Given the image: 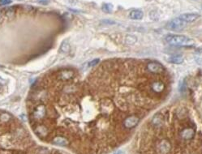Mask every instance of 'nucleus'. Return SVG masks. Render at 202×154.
Wrapping results in <instances>:
<instances>
[{"mask_svg":"<svg viewBox=\"0 0 202 154\" xmlns=\"http://www.w3.org/2000/svg\"><path fill=\"white\" fill-rule=\"evenodd\" d=\"M60 52L62 53H68L70 51V44L68 40H66L62 43L60 46Z\"/></svg>","mask_w":202,"mask_h":154,"instance_id":"4468645a","label":"nucleus"},{"mask_svg":"<svg viewBox=\"0 0 202 154\" xmlns=\"http://www.w3.org/2000/svg\"><path fill=\"white\" fill-rule=\"evenodd\" d=\"M147 69L152 73L159 74L164 72V67L161 64L158 62H150L147 64Z\"/></svg>","mask_w":202,"mask_h":154,"instance_id":"20e7f679","label":"nucleus"},{"mask_svg":"<svg viewBox=\"0 0 202 154\" xmlns=\"http://www.w3.org/2000/svg\"><path fill=\"white\" fill-rule=\"evenodd\" d=\"M185 26L186 23L184 21H183L179 17V18H175V19L170 20L167 25V28L170 29V30L173 31H179L181 29H183Z\"/></svg>","mask_w":202,"mask_h":154,"instance_id":"f03ea898","label":"nucleus"},{"mask_svg":"<svg viewBox=\"0 0 202 154\" xmlns=\"http://www.w3.org/2000/svg\"><path fill=\"white\" fill-rule=\"evenodd\" d=\"M53 143L55 144H57V145L59 146H66L68 144V141H67V140L64 139L63 137L59 136V137H56L54 139Z\"/></svg>","mask_w":202,"mask_h":154,"instance_id":"f8f14e48","label":"nucleus"},{"mask_svg":"<svg viewBox=\"0 0 202 154\" xmlns=\"http://www.w3.org/2000/svg\"><path fill=\"white\" fill-rule=\"evenodd\" d=\"M11 2L12 0H0V5H8Z\"/></svg>","mask_w":202,"mask_h":154,"instance_id":"f3484780","label":"nucleus"},{"mask_svg":"<svg viewBox=\"0 0 202 154\" xmlns=\"http://www.w3.org/2000/svg\"><path fill=\"white\" fill-rule=\"evenodd\" d=\"M47 106L44 104H38L33 109L32 117L34 119H41L47 114Z\"/></svg>","mask_w":202,"mask_h":154,"instance_id":"7ed1b4c3","label":"nucleus"},{"mask_svg":"<svg viewBox=\"0 0 202 154\" xmlns=\"http://www.w3.org/2000/svg\"><path fill=\"white\" fill-rule=\"evenodd\" d=\"M143 16H144V13L140 9H134L129 13V18L134 20H140L143 18Z\"/></svg>","mask_w":202,"mask_h":154,"instance_id":"0eeeda50","label":"nucleus"},{"mask_svg":"<svg viewBox=\"0 0 202 154\" xmlns=\"http://www.w3.org/2000/svg\"><path fill=\"white\" fill-rule=\"evenodd\" d=\"M148 1H151V0H148Z\"/></svg>","mask_w":202,"mask_h":154,"instance_id":"4be33fe9","label":"nucleus"},{"mask_svg":"<svg viewBox=\"0 0 202 154\" xmlns=\"http://www.w3.org/2000/svg\"><path fill=\"white\" fill-rule=\"evenodd\" d=\"M99 62H100V59L99 58H95V59H93V60L90 61L89 63V65L88 66L91 67H94L96 65H98L99 64Z\"/></svg>","mask_w":202,"mask_h":154,"instance_id":"dca6fc26","label":"nucleus"},{"mask_svg":"<svg viewBox=\"0 0 202 154\" xmlns=\"http://www.w3.org/2000/svg\"><path fill=\"white\" fill-rule=\"evenodd\" d=\"M199 17L200 15L198 13H184L181 15L179 18L187 24V23L195 22Z\"/></svg>","mask_w":202,"mask_h":154,"instance_id":"423d86ee","label":"nucleus"},{"mask_svg":"<svg viewBox=\"0 0 202 154\" xmlns=\"http://www.w3.org/2000/svg\"><path fill=\"white\" fill-rule=\"evenodd\" d=\"M5 84V80H3L2 78H0V86H3Z\"/></svg>","mask_w":202,"mask_h":154,"instance_id":"aec40b11","label":"nucleus"},{"mask_svg":"<svg viewBox=\"0 0 202 154\" xmlns=\"http://www.w3.org/2000/svg\"><path fill=\"white\" fill-rule=\"evenodd\" d=\"M195 135V131L192 128L188 127L181 132V136L184 140H191Z\"/></svg>","mask_w":202,"mask_h":154,"instance_id":"6e6552de","label":"nucleus"},{"mask_svg":"<svg viewBox=\"0 0 202 154\" xmlns=\"http://www.w3.org/2000/svg\"><path fill=\"white\" fill-rule=\"evenodd\" d=\"M38 2L42 5H47L50 3V0H38Z\"/></svg>","mask_w":202,"mask_h":154,"instance_id":"a211bd4d","label":"nucleus"},{"mask_svg":"<svg viewBox=\"0 0 202 154\" xmlns=\"http://www.w3.org/2000/svg\"><path fill=\"white\" fill-rule=\"evenodd\" d=\"M102 10L107 13H110L113 10V5L110 3H104L102 5Z\"/></svg>","mask_w":202,"mask_h":154,"instance_id":"2eb2a0df","label":"nucleus"},{"mask_svg":"<svg viewBox=\"0 0 202 154\" xmlns=\"http://www.w3.org/2000/svg\"><path fill=\"white\" fill-rule=\"evenodd\" d=\"M196 53H197V54H202V46H201L197 47V49H196Z\"/></svg>","mask_w":202,"mask_h":154,"instance_id":"6ab92c4d","label":"nucleus"},{"mask_svg":"<svg viewBox=\"0 0 202 154\" xmlns=\"http://www.w3.org/2000/svg\"><path fill=\"white\" fill-rule=\"evenodd\" d=\"M165 41L170 46H192L194 41L188 37L184 35H176V34H169L165 37Z\"/></svg>","mask_w":202,"mask_h":154,"instance_id":"f257e3e1","label":"nucleus"},{"mask_svg":"<svg viewBox=\"0 0 202 154\" xmlns=\"http://www.w3.org/2000/svg\"><path fill=\"white\" fill-rule=\"evenodd\" d=\"M159 149L162 154L168 153L170 149V144L169 141L167 140L161 141V143L160 144V146H159Z\"/></svg>","mask_w":202,"mask_h":154,"instance_id":"9d476101","label":"nucleus"},{"mask_svg":"<svg viewBox=\"0 0 202 154\" xmlns=\"http://www.w3.org/2000/svg\"><path fill=\"white\" fill-rule=\"evenodd\" d=\"M113 154H124V153L123 151H121V150H119V151H116Z\"/></svg>","mask_w":202,"mask_h":154,"instance_id":"412c9836","label":"nucleus"},{"mask_svg":"<svg viewBox=\"0 0 202 154\" xmlns=\"http://www.w3.org/2000/svg\"><path fill=\"white\" fill-rule=\"evenodd\" d=\"M151 88H152L153 92L158 93H161V92L164 90V88H165V84H164L163 82H161V81H159L158 80V81L153 82V84H152Z\"/></svg>","mask_w":202,"mask_h":154,"instance_id":"1a4fd4ad","label":"nucleus"},{"mask_svg":"<svg viewBox=\"0 0 202 154\" xmlns=\"http://www.w3.org/2000/svg\"><path fill=\"white\" fill-rule=\"evenodd\" d=\"M137 41V37L133 35H128L125 37V43L127 45H134Z\"/></svg>","mask_w":202,"mask_h":154,"instance_id":"ddd939ff","label":"nucleus"},{"mask_svg":"<svg viewBox=\"0 0 202 154\" xmlns=\"http://www.w3.org/2000/svg\"><path fill=\"white\" fill-rule=\"evenodd\" d=\"M168 62L173 64H181L183 63V57L181 55H172L168 58Z\"/></svg>","mask_w":202,"mask_h":154,"instance_id":"9b49d317","label":"nucleus"},{"mask_svg":"<svg viewBox=\"0 0 202 154\" xmlns=\"http://www.w3.org/2000/svg\"><path fill=\"white\" fill-rule=\"evenodd\" d=\"M140 119L136 115L129 116L128 118H125V120L123 121V125L126 128L128 129H131V128H133L137 126L138 123H139Z\"/></svg>","mask_w":202,"mask_h":154,"instance_id":"39448f33","label":"nucleus"}]
</instances>
